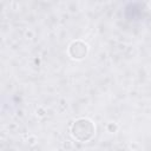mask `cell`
<instances>
[{
	"label": "cell",
	"mask_w": 151,
	"mask_h": 151,
	"mask_svg": "<svg viewBox=\"0 0 151 151\" xmlns=\"http://www.w3.org/2000/svg\"><path fill=\"white\" fill-rule=\"evenodd\" d=\"M106 129H107V131H109V132L114 133V132H117V131H118V125H117L116 123H109V124H107V126H106Z\"/></svg>",
	"instance_id": "obj_3"
},
{
	"label": "cell",
	"mask_w": 151,
	"mask_h": 151,
	"mask_svg": "<svg viewBox=\"0 0 151 151\" xmlns=\"http://www.w3.org/2000/svg\"><path fill=\"white\" fill-rule=\"evenodd\" d=\"M94 132H96V125L88 118H78L71 125L72 137L80 143H86L91 140L94 136Z\"/></svg>",
	"instance_id": "obj_1"
},
{
	"label": "cell",
	"mask_w": 151,
	"mask_h": 151,
	"mask_svg": "<svg viewBox=\"0 0 151 151\" xmlns=\"http://www.w3.org/2000/svg\"><path fill=\"white\" fill-rule=\"evenodd\" d=\"M149 5H150V7H151V1H150V2H149Z\"/></svg>",
	"instance_id": "obj_7"
},
{
	"label": "cell",
	"mask_w": 151,
	"mask_h": 151,
	"mask_svg": "<svg viewBox=\"0 0 151 151\" xmlns=\"http://www.w3.org/2000/svg\"><path fill=\"white\" fill-rule=\"evenodd\" d=\"M26 37H27V38H32V37H33V33H32L31 31H27V32H26Z\"/></svg>",
	"instance_id": "obj_6"
},
{
	"label": "cell",
	"mask_w": 151,
	"mask_h": 151,
	"mask_svg": "<svg viewBox=\"0 0 151 151\" xmlns=\"http://www.w3.org/2000/svg\"><path fill=\"white\" fill-rule=\"evenodd\" d=\"M37 114H38L39 117H44V116L46 114L45 109H44V107H38V109H37Z\"/></svg>",
	"instance_id": "obj_4"
},
{
	"label": "cell",
	"mask_w": 151,
	"mask_h": 151,
	"mask_svg": "<svg viewBox=\"0 0 151 151\" xmlns=\"http://www.w3.org/2000/svg\"><path fill=\"white\" fill-rule=\"evenodd\" d=\"M35 142H37V138H35L34 136H31V137H28V143H29L31 145H34V144H35Z\"/></svg>",
	"instance_id": "obj_5"
},
{
	"label": "cell",
	"mask_w": 151,
	"mask_h": 151,
	"mask_svg": "<svg viewBox=\"0 0 151 151\" xmlns=\"http://www.w3.org/2000/svg\"><path fill=\"white\" fill-rule=\"evenodd\" d=\"M52 151H59V150H52Z\"/></svg>",
	"instance_id": "obj_8"
},
{
	"label": "cell",
	"mask_w": 151,
	"mask_h": 151,
	"mask_svg": "<svg viewBox=\"0 0 151 151\" xmlns=\"http://www.w3.org/2000/svg\"><path fill=\"white\" fill-rule=\"evenodd\" d=\"M88 46L81 40H74L68 46V54L74 60H81L87 55Z\"/></svg>",
	"instance_id": "obj_2"
}]
</instances>
